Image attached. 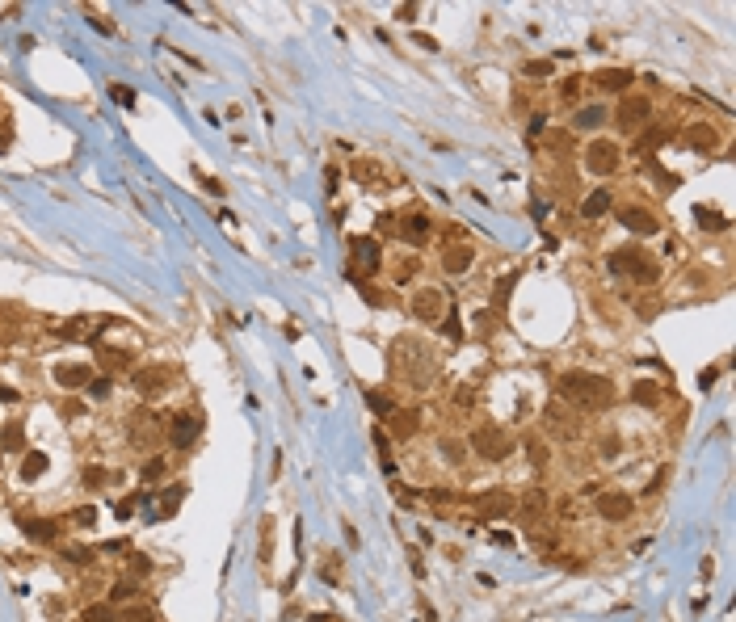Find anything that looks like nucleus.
I'll return each mask as SVG.
<instances>
[{
	"label": "nucleus",
	"instance_id": "nucleus-20",
	"mask_svg": "<svg viewBox=\"0 0 736 622\" xmlns=\"http://www.w3.org/2000/svg\"><path fill=\"white\" fill-rule=\"evenodd\" d=\"M543 509H547V492H543V488H530V492L522 496V522H526V526H534Z\"/></svg>",
	"mask_w": 736,
	"mask_h": 622
},
{
	"label": "nucleus",
	"instance_id": "nucleus-8",
	"mask_svg": "<svg viewBox=\"0 0 736 622\" xmlns=\"http://www.w3.org/2000/svg\"><path fill=\"white\" fill-rule=\"evenodd\" d=\"M597 513L606 517V522H627V517L635 513V500H631L627 492H614V488H610V492L597 496Z\"/></svg>",
	"mask_w": 736,
	"mask_h": 622
},
{
	"label": "nucleus",
	"instance_id": "nucleus-41",
	"mask_svg": "<svg viewBox=\"0 0 736 622\" xmlns=\"http://www.w3.org/2000/svg\"><path fill=\"white\" fill-rule=\"evenodd\" d=\"M446 336H463V328H459V316H450V320H446Z\"/></svg>",
	"mask_w": 736,
	"mask_h": 622
},
{
	"label": "nucleus",
	"instance_id": "nucleus-28",
	"mask_svg": "<svg viewBox=\"0 0 736 622\" xmlns=\"http://www.w3.org/2000/svg\"><path fill=\"white\" fill-rule=\"evenodd\" d=\"M526 459H530L534 467H543V463H547V446H543L539 437H530V441H526Z\"/></svg>",
	"mask_w": 736,
	"mask_h": 622
},
{
	"label": "nucleus",
	"instance_id": "nucleus-23",
	"mask_svg": "<svg viewBox=\"0 0 736 622\" xmlns=\"http://www.w3.org/2000/svg\"><path fill=\"white\" fill-rule=\"evenodd\" d=\"M631 400H635V404H644V408H656V404H660V391H656V383L640 378V383L631 387Z\"/></svg>",
	"mask_w": 736,
	"mask_h": 622
},
{
	"label": "nucleus",
	"instance_id": "nucleus-32",
	"mask_svg": "<svg viewBox=\"0 0 736 622\" xmlns=\"http://www.w3.org/2000/svg\"><path fill=\"white\" fill-rule=\"evenodd\" d=\"M126 597H139V584H135V580H118V584H114V601H126Z\"/></svg>",
	"mask_w": 736,
	"mask_h": 622
},
{
	"label": "nucleus",
	"instance_id": "nucleus-5",
	"mask_svg": "<svg viewBox=\"0 0 736 622\" xmlns=\"http://www.w3.org/2000/svg\"><path fill=\"white\" fill-rule=\"evenodd\" d=\"M623 164V152H619V143H610V139H597V143H589V152H585V168L593 172V177H610V172Z\"/></svg>",
	"mask_w": 736,
	"mask_h": 622
},
{
	"label": "nucleus",
	"instance_id": "nucleus-6",
	"mask_svg": "<svg viewBox=\"0 0 736 622\" xmlns=\"http://www.w3.org/2000/svg\"><path fill=\"white\" fill-rule=\"evenodd\" d=\"M442 311H446V299H442V290H438V286H421V290L413 295V316H417V320L438 324V320H442Z\"/></svg>",
	"mask_w": 736,
	"mask_h": 622
},
{
	"label": "nucleus",
	"instance_id": "nucleus-42",
	"mask_svg": "<svg viewBox=\"0 0 736 622\" xmlns=\"http://www.w3.org/2000/svg\"><path fill=\"white\" fill-rule=\"evenodd\" d=\"M114 101H122V106H135V97H130L126 89H114Z\"/></svg>",
	"mask_w": 736,
	"mask_h": 622
},
{
	"label": "nucleus",
	"instance_id": "nucleus-11",
	"mask_svg": "<svg viewBox=\"0 0 736 622\" xmlns=\"http://www.w3.org/2000/svg\"><path fill=\"white\" fill-rule=\"evenodd\" d=\"M593 84L601 93H627V84H635V72H627V67H601L593 76Z\"/></svg>",
	"mask_w": 736,
	"mask_h": 622
},
{
	"label": "nucleus",
	"instance_id": "nucleus-21",
	"mask_svg": "<svg viewBox=\"0 0 736 622\" xmlns=\"http://www.w3.org/2000/svg\"><path fill=\"white\" fill-rule=\"evenodd\" d=\"M686 143L694 148V152H707V148H715V130L707 126V122H694L690 130H686Z\"/></svg>",
	"mask_w": 736,
	"mask_h": 622
},
{
	"label": "nucleus",
	"instance_id": "nucleus-38",
	"mask_svg": "<svg viewBox=\"0 0 736 622\" xmlns=\"http://www.w3.org/2000/svg\"><path fill=\"white\" fill-rule=\"evenodd\" d=\"M429 500H433V505H450V500H455V492H446V488H433V492H429Z\"/></svg>",
	"mask_w": 736,
	"mask_h": 622
},
{
	"label": "nucleus",
	"instance_id": "nucleus-19",
	"mask_svg": "<svg viewBox=\"0 0 736 622\" xmlns=\"http://www.w3.org/2000/svg\"><path fill=\"white\" fill-rule=\"evenodd\" d=\"M429 227H433V223H429V215H421V211H417V215H409L404 223H400V235H404L409 244H425Z\"/></svg>",
	"mask_w": 736,
	"mask_h": 622
},
{
	"label": "nucleus",
	"instance_id": "nucleus-17",
	"mask_svg": "<svg viewBox=\"0 0 736 622\" xmlns=\"http://www.w3.org/2000/svg\"><path fill=\"white\" fill-rule=\"evenodd\" d=\"M198 429H203V421L185 412V417H177V421L169 425V441H173V446H189V441L198 437Z\"/></svg>",
	"mask_w": 736,
	"mask_h": 622
},
{
	"label": "nucleus",
	"instance_id": "nucleus-22",
	"mask_svg": "<svg viewBox=\"0 0 736 622\" xmlns=\"http://www.w3.org/2000/svg\"><path fill=\"white\" fill-rule=\"evenodd\" d=\"M601 122H606V110H601V106H589V110H581V114L573 118V130H597Z\"/></svg>",
	"mask_w": 736,
	"mask_h": 622
},
{
	"label": "nucleus",
	"instance_id": "nucleus-13",
	"mask_svg": "<svg viewBox=\"0 0 736 622\" xmlns=\"http://www.w3.org/2000/svg\"><path fill=\"white\" fill-rule=\"evenodd\" d=\"M648 114H652V106L644 97H623V106H619V122L623 126H644Z\"/></svg>",
	"mask_w": 736,
	"mask_h": 622
},
{
	"label": "nucleus",
	"instance_id": "nucleus-9",
	"mask_svg": "<svg viewBox=\"0 0 736 622\" xmlns=\"http://www.w3.org/2000/svg\"><path fill=\"white\" fill-rule=\"evenodd\" d=\"M472 505H476L480 517H505V513L514 509V496H509L505 488H492V492H480Z\"/></svg>",
	"mask_w": 736,
	"mask_h": 622
},
{
	"label": "nucleus",
	"instance_id": "nucleus-40",
	"mask_svg": "<svg viewBox=\"0 0 736 622\" xmlns=\"http://www.w3.org/2000/svg\"><path fill=\"white\" fill-rule=\"evenodd\" d=\"M93 517H97L93 509H80V513H76V526H93Z\"/></svg>",
	"mask_w": 736,
	"mask_h": 622
},
{
	"label": "nucleus",
	"instance_id": "nucleus-31",
	"mask_svg": "<svg viewBox=\"0 0 736 622\" xmlns=\"http://www.w3.org/2000/svg\"><path fill=\"white\" fill-rule=\"evenodd\" d=\"M110 387H114V383H110L106 374H102V378H89V395H93V400H106V395H110Z\"/></svg>",
	"mask_w": 736,
	"mask_h": 622
},
{
	"label": "nucleus",
	"instance_id": "nucleus-34",
	"mask_svg": "<svg viewBox=\"0 0 736 622\" xmlns=\"http://www.w3.org/2000/svg\"><path fill=\"white\" fill-rule=\"evenodd\" d=\"M84 483H89V488L97 492V488L106 483V467H89V471H84Z\"/></svg>",
	"mask_w": 736,
	"mask_h": 622
},
{
	"label": "nucleus",
	"instance_id": "nucleus-18",
	"mask_svg": "<svg viewBox=\"0 0 736 622\" xmlns=\"http://www.w3.org/2000/svg\"><path fill=\"white\" fill-rule=\"evenodd\" d=\"M21 530H25V538H34V542H55L59 538V526L47 522V517H25Z\"/></svg>",
	"mask_w": 736,
	"mask_h": 622
},
{
	"label": "nucleus",
	"instance_id": "nucleus-43",
	"mask_svg": "<svg viewBox=\"0 0 736 622\" xmlns=\"http://www.w3.org/2000/svg\"><path fill=\"white\" fill-rule=\"evenodd\" d=\"M148 568H152V564H148L143 555H139V560H135V555H130V572H148Z\"/></svg>",
	"mask_w": 736,
	"mask_h": 622
},
{
	"label": "nucleus",
	"instance_id": "nucleus-25",
	"mask_svg": "<svg viewBox=\"0 0 736 622\" xmlns=\"http://www.w3.org/2000/svg\"><path fill=\"white\" fill-rule=\"evenodd\" d=\"M601 211H610V189H597V194L585 202V219H597Z\"/></svg>",
	"mask_w": 736,
	"mask_h": 622
},
{
	"label": "nucleus",
	"instance_id": "nucleus-3",
	"mask_svg": "<svg viewBox=\"0 0 736 622\" xmlns=\"http://www.w3.org/2000/svg\"><path fill=\"white\" fill-rule=\"evenodd\" d=\"M395 366L404 370L413 383H425V378H429V349L417 336H400L395 341Z\"/></svg>",
	"mask_w": 736,
	"mask_h": 622
},
{
	"label": "nucleus",
	"instance_id": "nucleus-10",
	"mask_svg": "<svg viewBox=\"0 0 736 622\" xmlns=\"http://www.w3.org/2000/svg\"><path fill=\"white\" fill-rule=\"evenodd\" d=\"M349 249H354V265H362V269L375 273L383 265V249H379V240H371V235H358Z\"/></svg>",
	"mask_w": 736,
	"mask_h": 622
},
{
	"label": "nucleus",
	"instance_id": "nucleus-30",
	"mask_svg": "<svg viewBox=\"0 0 736 622\" xmlns=\"http://www.w3.org/2000/svg\"><path fill=\"white\" fill-rule=\"evenodd\" d=\"M560 97H564V101H577V97H581V76L560 80Z\"/></svg>",
	"mask_w": 736,
	"mask_h": 622
},
{
	"label": "nucleus",
	"instance_id": "nucleus-33",
	"mask_svg": "<svg viewBox=\"0 0 736 622\" xmlns=\"http://www.w3.org/2000/svg\"><path fill=\"white\" fill-rule=\"evenodd\" d=\"M84 622H114V610H110V606H89V610H84Z\"/></svg>",
	"mask_w": 736,
	"mask_h": 622
},
{
	"label": "nucleus",
	"instance_id": "nucleus-14",
	"mask_svg": "<svg viewBox=\"0 0 736 622\" xmlns=\"http://www.w3.org/2000/svg\"><path fill=\"white\" fill-rule=\"evenodd\" d=\"M135 387H139L143 395L164 391V387H169V366H148V370H135Z\"/></svg>",
	"mask_w": 736,
	"mask_h": 622
},
{
	"label": "nucleus",
	"instance_id": "nucleus-24",
	"mask_svg": "<svg viewBox=\"0 0 736 622\" xmlns=\"http://www.w3.org/2000/svg\"><path fill=\"white\" fill-rule=\"evenodd\" d=\"M55 378H59L63 387H89V378H93V374H89V366H63Z\"/></svg>",
	"mask_w": 736,
	"mask_h": 622
},
{
	"label": "nucleus",
	"instance_id": "nucleus-39",
	"mask_svg": "<svg viewBox=\"0 0 736 622\" xmlns=\"http://www.w3.org/2000/svg\"><path fill=\"white\" fill-rule=\"evenodd\" d=\"M160 471H164V459H152V463H148V471H143V475H148V479H156V475H160Z\"/></svg>",
	"mask_w": 736,
	"mask_h": 622
},
{
	"label": "nucleus",
	"instance_id": "nucleus-27",
	"mask_svg": "<svg viewBox=\"0 0 736 622\" xmlns=\"http://www.w3.org/2000/svg\"><path fill=\"white\" fill-rule=\"evenodd\" d=\"M698 223H702V227H711V231H724V227H728V219H724V215H715V211H707V206H698Z\"/></svg>",
	"mask_w": 736,
	"mask_h": 622
},
{
	"label": "nucleus",
	"instance_id": "nucleus-2",
	"mask_svg": "<svg viewBox=\"0 0 736 622\" xmlns=\"http://www.w3.org/2000/svg\"><path fill=\"white\" fill-rule=\"evenodd\" d=\"M610 273H619V278H635V282H656V261L644 249H619L610 257Z\"/></svg>",
	"mask_w": 736,
	"mask_h": 622
},
{
	"label": "nucleus",
	"instance_id": "nucleus-26",
	"mask_svg": "<svg viewBox=\"0 0 736 622\" xmlns=\"http://www.w3.org/2000/svg\"><path fill=\"white\" fill-rule=\"evenodd\" d=\"M43 471H47V454H38V450H30V459L21 463V475H25V479H38Z\"/></svg>",
	"mask_w": 736,
	"mask_h": 622
},
{
	"label": "nucleus",
	"instance_id": "nucleus-29",
	"mask_svg": "<svg viewBox=\"0 0 736 622\" xmlns=\"http://www.w3.org/2000/svg\"><path fill=\"white\" fill-rule=\"evenodd\" d=\"M366 404H371L379 417H391V412H395V404H391L387 395H379V391H366Z\"/></svg>",
	"mask_w": 736,
	"mask_h": 622
},
{
	"label": "nucleus",
	"instance_id": "nucleus-37",
	"mask_svg": "<svg viewBox=\"0 0 736 622\" xmlns=\"http://www.w3.org/2000/svg\"><path fill=\"white\" fill-rule=\"evenodd\" d=\"M126 622H156L152 610H126Z\"/></svg>",
	"mask_w": 736,
	"mask_h": 622
},
{
	"label": "nucleus",
	"instance_id": "nucleus-16",
	"mask_svg": "<svg viewBox=\"0 0 736 622\" xmlns=\"http://www.w3.org/2000/svg\"><path fill=\"white\" fill-rule=\"evenodd\" d=\"M472 261H476L472 244H450V249L442 253V269H446V273H463V269H472Z\"/></svg>",
	"mask_w": 736,
	"mask_h": 622
},
{
	"label": "nucleus",
	"instance_id": "nucleus-15",
	"mask_svg": "<svg viewBox=\"0 0 736 622\" xmlns=\"http://www.w3.org/2000/svg\"><path fill=\"white\" fill-rule=\"evenodd\" d=\"M547 429H551V437H577V421H568V408L564 404H551L547 408Z\"/></svg>",
	"mask_w": 736,
	"mask_h": 622
},
{
	"label": "nucleus",
	"instance_id": "nucleus-36",
	"mask_svg": "<svg viewBox=\"0 0 736 622\" xmlns=\"http://www.w3.org/2000/svg\"><path fill=\"white\" fill-rule=\"evenodd\" d=\"M526 72H530V76H547V72H551V63H543V59H530V63H526Z\"/></svg>",
	"mask_w": 736,
	"mask_h": 622
},
{
	"label": "nucleus",
	"instance_id": "nucleus-44",
	"mask_svg": "<svg viewBox=\"0 0 736 622\" xmlns=\"http://www.w3.org/2000/svg\"><path fill=\"white\" fill-rule=\"evenodd\" d=\"M5 143H9V135H0V148H5Z\"/></svg>",
	"mask_w": 736,
	"mask_h": 622
},
{
	"label": "nucleus",
	"instance_id": "nucleus-4",
	"mask_svg": "<svg viewBox=\"0 0 736 622\" xmlns=\"http://www.w3.org/2000/svg\"><path fill=\"white\" fill-rule=\"evenodd\" d=\"M472 450H476L480 459L496 463V459H505V454L514 450V441H509V433L501 429V425H476V429H472Z\"/></svg>",
	"mask_w": 736,
	"mask_h": 622
},
{
	"label": "nucleus",
	"instance_id": "nucleus-12",
	"mask_svg": "<svg viewBox=\"0 0 736 622\" xmlns=\"http://www.w3.org/2000/svg\"><path fill=\"white\" fill-rule=\"evenodd\" d=\"M387 429H391V433H395L400 441H409V437H413V433L421 429V417H417L413 408H395L391 417H387Z\"/></svg>",
	"mask_w": 736,
	"mask_h": 622
},
{
	"label": "nucleus",
	"instance_id": "nucleus-35",
	"mask_svg": "<svg viewBox=\"0 0 736 622\" xmlns=\"http://www.w3.org/2000/svg\"><path fill=\"white\" fill-rule=\"evenodd\" d=\"M354 172H358L362 181H375V177H379V164H366V160H358V164H354Z\"/></svg>",
	"mask_w": 736,
	"mask_h": 622
},
{
	"label": "nucleus",
	"instance_id": "nucleus-7",
	"mask_svg": "<svg viewBox=\"0 0 736 622\" xmlns=\"http://www.w3.org/2000/svg\"><path fill=\"white\" fill-rule=\"evenodd\" d=\"M619 223H623L627 231H640V235H656V231H660V219L648 211V206H635V202L619 211Z\"/></svg>",
	"mask_w": 736,
	"mask_h": 622
},
{
	"label": "nucleus",
	"instance_id": "nucleus-1",
	"mask_svg": "<svg viewBox=\"0 0 736 622\" xmlns=\"http://www.w3.org/2000/svg\"><path fill=\"white\" fill-rule=\"evenodd\" d=\"M560 400L577 404L585 412H597V408H606L614 400V383L601 378V374H589V370H568L560 378Z\"/></svg>",
	"mask_w": 736,
	"mask_h": 622
}]
</instances>
